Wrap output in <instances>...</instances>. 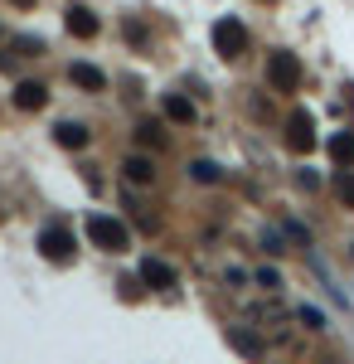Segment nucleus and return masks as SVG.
<instances>
[{
    "label": "nucleus",
    "mask_w": 354,
    "mask_h": 364,
    "mask_svg": "<svg viewBox=\"0 0 354 364\" xmlns=\"http://www.w3.org/2000/svg\"><path fill=\"white\" fill-rule=\"evenodd\" d=\"M330 151H335V161H340V166L354 161V136H335V141H330Z\"/></svg>",
    "instance_id": "1"
}]
</instances>
